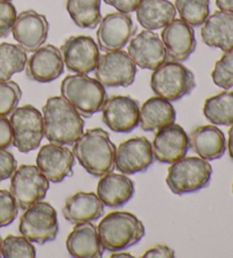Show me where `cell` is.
I'll list each match as a JSON object with an SVG mask.
<instances>
[{
  "label": "cell",
  "instance_id": "6da1fadb",
  "mask_svg": "<svg viewBox=\"0 0 233 258\" xmlns=\"http://www.w3.org/2000/svg\"><path fill=\"white\" fill-rule=\"evenodd\" d=\"M44 137L57 145H73L83 135L84 121L63 97L48 98L42 107Z\"/></svg>",
  "mask_w": 233,
  "mask_h": 258
},
{
  "label": "cell",
  "instance_id": "7a4b0ae2",
  "mask_svg": "<svg viewBox=\"0 0 233 258\" xmlns=\"http://www.w3.org/2000/svg\"><path fill=\"white\" fill-rule=\"evenodd\" d=\"M73 155L89 174L102 176L114 171L116 147L100 127L90 128L73 144Z\"/></svg>",
  "mask_w": 233,
  "mask_h": 258
},
{
  "label": "cell",
  "instance_id": "3957f363",
  "mask_svg": "<svg viewBox=\"0 0 233 258\" xmlns=\"http://www.w3.org/2000/svg\"><path fill=\"white\" fill-rule=\"evenodd\" d=\"M98 235L105 250L122 251L141 241L145 237V225L129 212L107 214L98 225Z\"/></svg>",
  "mask_w": 233,
  "mask_h": 258
},
{
  "label": "cell",
  "instance_id": "277c9868",
  "mask_svg": "<svg viewBox=\"0 0 233 258\" xmlns=\"http://www.w3.org/2000/svg\"><path fill=\"white\" fill-rule=\"evenodd\" d=\"M62 97L83 117L100 112L107 99L105 87L87 74L67 75L61 84Z\"/></svg>",
  "mask_w": 233,
  "mask_h": 258
},
{
  "label": "cell",
  "instance_id": "5b68a950",
  "mask_svg": "<svg viewBox=\"0 0 233 258\" xmlns=\"http://www.w3.org/2000/svg\"><path fill=\"white\" fill-rule=\"evenodd\" d=\"M150 88L156 96L168 101H177L194 91L196 78L192 71L181 61L169 60L154 70Z\"/></svg>",
  "mask_w": 233,
  "mask_h": 258
},
{
  "label": "cell",
  "instance_id": "8992f818",
  "mask_svg": "<svg viewBox=\"0 0 233 258\" xmlns=\"http://www.w3.org/2000/svg\"><path fill=\"white\" fill-rule=\"evenodd\" d=\"M212 165L200 157H183L171 164L166 183L174 195L194 194L208 186L212 179Z\"/></svg>",
  "mask_w": 233,
  "mask_h": 258
},
{
  "label": "cell",
  "instance_id": "52a82bcc",
  "mask_svg": "<svg viewBox=\"0 0 233 258\" xmlns=\"http://www.w3.org/2000/svg\"><path fill=\"white\" fill-rule=\"evenodd\" d=\"M19 229L31 242L44 244L53 241L60 231L57 212L49 203L34 204L21 216Z\"/></svg>",
  "mask_w": 233,
  "mask_h": 258
},
{
  "label": "cell",
  "instance_id": "ba28073f",
  "mask_svg": "<svg viewBox=\"0 0 233 258\" xmlns=\"http://www.w3.org/2000/svg\"><path fill=\"white\" fill-rule=\"evenodd\" d=\"M13 145L20 153H30L39 148L44 137L42 115L32 105L16 108L11 114Z\"/></svg>",
  "mask_w": 233,
  "mask_h": 258
},
{
  "label": "cell",
  "instance_id": "9c48e42d",
  "mask_svg": "<svg viewBox=\"0 0 233 258\" xmlns=\"http://www.w3.org/2000/svg\"><path fill=\"white\" fill-rule=\"evenodd\" d=\"M49 186V180L38 166L22 165L12 175L11 194L19 208L25 211L46 197Z\"/></svg>",
  "mask_w": 233,
  "mask_h": 258
},
{
  "label": "cell",
  "instance_id": "30bf717a",
  "mask_svg": "<svg viewBox=\"0 0 233 258\" xmlns=\"http://www.w3.org/2000/svg\"><path fill=\"white\" fill-rule=\"evenodd\" d=\"M137 75V65L123 50L101 55L95 70V77L106 88L130 87Z\"/></svg>",
  "mask_w": 233,
  "mask_h": 258
},
{
  "label": "cell",
  "instance_id": "8fae6325",
  "mask_svg": "<svg viewBox=\"0 0 233 258\" xmlns=\"http://www.w3.org/2000/svg\"><path fill=\"white\" fill-rule=\"evenodd\" d=\"M61 51L67 70L76 74L93 72L100 58L98 44L87 35H72L63 43Z\"/></svg>",
  "mask_w": 233,
  "mask_h": 258
},
{
  "label": "cell",
  "instance_id": "7c38bea8",
  "mask_svg": "<svg viewBox=\"0 0 233 258\" xmlns=\"http://www.w3.org/2000/svg\"><path fill=\"white\" fill-rule=\"evenodd\" d=\"M137 32L131 16L127 13H109L101 19L97 31L99 49L105 52L121 50Z\"/></svg>",
  "mask_w": 233,
  "mask_h": 258
},
{
  "label": "cell",
  "instance_id": "4fadbf2b",
  "mask_svg": "<svg viewBox=\"0 0 233 258\" xmlns=\"http://www.w3.org/2000/svg\"><path fill=\"white\" fill-rule=\"evenodd\" d=\"M102 122L116 133H130L139 125L140 106L129 96H113L102 106Z\"/></svg>",
  "mask_w": 233,
  "mask_h": 258
},
{
  "label": "cell",
  "instance_id": "5bb4252c",
  "mask_svg": "<svg viewBox=\"0 0 233 258\" xmlns=\"http://www.w3.org/2000/svg\"><path fill=\"white\" fill-rule=\"evenodd\" d=\"M154 153L149 140L145 137L131 138L116 149L115 167L122 174L131 175L146 172L154 163Z\"/></svg>",
  "mask_w": 233,
  "mask_h": 258
},
{
  "label": "cell",
  "instance_id": "9a60e30c",
  "mask_svg": "<svg viewBox=\"0 0 233 258\" xmlns=\"http://www.w3.org/2000/svg\"><path fill=\"white\" fill-rule=\"evenodd\" d=\"M13 37L26 52H34L46 42L49 32L47 17L32 10L17 15L12 29Z\"/></svg>",
  "mask_w": 233,
  "mask_h": 258
},
{
  "label": "cell",
  "instance_id": "2e32d148",
  "mask_svg": "<svg viewBox=\"0 0 233 258\" xmlns=\"http://www.w3.org/2000/svg\"><path fill=\"white\" fill-rule=\"evenodd\" d=\"M151 147L156 161L173 164L186 157L190 148V141L183 127L173 123L157 131Z\"/></svg>",
  "mask_w": 233,
  "mask_h": 258
},
{
  "label": "cell",
  "instance_id": "e0dca14e",
  "mask_svg": "<svg viewBox=\"0 0 233 258\" xmlns=\"http://www.w3.org/2000/svg\"><path fill=\"white\" fill-rule=\"evenodd\" d=\"M128 54L143 70L154 71L167 59L162 39L150 30L142 31L130 41Z\"/></svg>",
  "mask_w": 233,
  "mask_h": 258
},
{
  "label": "cell",
  "instance_id": "ac0fdd59",
  "mask_svg": "<svg viewBox=\"0 0 233 258\" xmlns=\"http://www.w3.org/2000/svg\"><path fill=\"white\" fill-rule=\"evenodd\" d=\"M75 157L71 149L57 144L44 145L37 156V166L52 183H60L72 175Z\"/></svg>",
  "mask_w": 233,
  "mask_h": 258
},
{
  "label": "cell",
  "instance_id": "d6986e66",
  "mask_svg": "<svg viewBox=\"0 0 233 258\" xmlns=\"http://www.w3.org/2000/svg\"><path fill=\"white\" fill-rule=\"evenodd\" d=\"M62 51L52 44L41 46L33 52L25 66L26 77L40 83H49L64 73Z\"/></svg>",
  "mask_w": 233,
  "mask_h": 258
},
{
  "label": "cell",
  "instance_id": "ffe728a7",
  "mask_svg": "<svg viewBox=\"0 0 233 258\" xmlns=\"http://www.w3.org/2000/svg\"><path fill=\"white\" fill-rule=\"evenodd\" d=\"M162 41L167 57L176 61L187 60L197 46L194 28L181 19H174L163 28Z\"/></svg>",
  "mask_w": 233,
  "mask_h": 258
},
{
  "label": "cell",
  "instance_id": "44dd1931",
  "mask_svg": "<svg viewBox=\"0 0 233 258\" xmlns=\"http://www.w3.org/2000/svg\"><path fill=\"white\" fill-rule=\"evenodd\" d=\"M66 248L70 255L75 258H100L105 250L97 228L91 222L74 224L66 239Z\"/></svg>",
  "mask_w": 233,
  "mask_h": 258
},
{
  "label": "cell",
  "instance_id": "7402d4cb",
  "mask_svg": "<svg viewBox=\"0 0 233 258\" xmlns=\"http://www.w3.org/2000/svg\"><path fill=\"white\" fill-rule=\"evenodd\" d=\"M134 182L125 174L107 173L102 175L97 185V196L105 206L120 208L133 198Z\"/></svg>",
  "mask_w": 233,
  "mask_h": 258
},
{
  "label": "cell",
  "instance_id": "603a6c76",
  "mask_svg": "<svg viewBox=\"0 0 233 258\" xmlns=\"http://www.w3.org/2000/svg\"><path fill=\"white\" fill-rule=\"evenodd\" d=\"M205 44L223 51L233 49V14L217 11L208 16L200 31Z\"/></svg>",
  "mask_w": 233,
  "mask_h": 258
},
{
  "label": "cell",
  "instance_id": "cb8c5ba5",
  "mask_svg": "<svg viewBox=\"0 0 233 258\" xmlns=\"http://www.w3.org/2000/svg\"><path fill=\"white\" fill-rule=\"evenodd\" d=\"M104 212L105 205L93 192H76L66 199L63 208V215L72 224L97 221Z\"/></svg>",
  "mask_w": 233,
  "mask_h": 258
},
{
  "label": "cell",
  "instance_id": "d4e9b609",
  "mask_svg": "<svg viewBox=\"0 0 233 258\" xmlns=\"http://www.w3.org/2000/svg\"><path fill=\"white\" fill-rule=\"evenodd\" d=\"M189 141L191 149L206 161H215L225 154V136L217 126L201 125L196 127L190 133Z\"/></svg>",
  "mask_w": 233,
  "mask_h": 258
},
{
  "label": "cell",
  "instance_id": "484cf974",
  "mask_svg": "<svg viewBox=\"0 0 233 258\" xmlns=\"http://www.w3.org/2000/svg\"><path fill=\"white\" fill-rule=\"evenodd\" d=\"M177 112L171 101L162 97H151L140 108L139 124L143 131L155 132L176 122Z\"/></svg>",
  "mask_w": 233,
  "mask_h": 258
},
{
  "label": "cell",
  "instance_id": "4316f807",
  "mask_svg": "<svg viewBox=\"0 0 233 258\" xmlns=\"http://www.w3.org/2000/svg\"><path fill=\"white\" fill-rule=\"evenodd\" d=\"M136 13L140 25L154 31L171 23L176 19L177 10L169 0H141Z\"/></svg>",
  "mask_w": 233,
  "mask_h": 258
},
{
  "label": "cell",
  "instance_id": "83f0119b",
  "mask_svg": "<svg viewBox=\"0 0 233 258\" xmlns=\"http://www.w3.org/2000/svg\"><path fill=\"white\" fill-rule=\"evenodd\" d=\"M203 112L214 125L230 126L233 124V91H224L205 100Z\"/></svg>",
  "mask_w": 233,
  "mask_h": 258
},
{
  "label": "cell",
  "instance_id": "f1b7e54d",
  "mask_svg": "<svg viewBox=\"0 0 233 258\" xmlns=\"http://www.w3.org/2000/svg\"><path fill=\"white\" fill-rule=\"evenodd\" d=\"M101 0H67L66 10L75 25L95 29L100 23Z\"/></svg>",
  "mask_w": 233,
  "mask_h": 258
},
{
  "label": "cell",
  "instance_id": "f546056e",
  "mask_svg": "<svg viewBox=\"0 0 233 258\" xmlns=\"http://www.w3.org/2000/svg\"><path fill=\"white\" fill-rule=\"evenodd\" d=\"M28 55L21 46L14 43H0V81L11 80L13 75L24 71Z\"/></svg>",
  "mask_w": 233,
  "mask_h": 258
},
{
  "label": "cell",
  "instance_id": "4dcf8cb0",
  "mask_svg": "<svg viewBox=\"0 0 233 258\" xmlns=\"http://www.w3.org/2000/svg\"><path fill=\"white\" fill-rule=\"evenodd\" d=\"M181 20L194 28L203 25L209 16V0H176Z\"/></svg>",
  "mask_w": 233,
  "mask_h": 258
},
{
  "label": "cell",
  "instance_id": "1f68e13d",
  "mask_svg": "<svg viewBox=\"0 0 233 258\" xmlns=\"http://www.w3.org/2000/svg\"><path fill=\"white\" fill-rule=\"evenodd\" d=\"M4 258H33L37 256L35 248L24 235L10 234L2 242Z\"/></svg>",
  "mask_w": 233,
  "mask_h": 258
},
{
  "label": "cell",
  "instance_id": "d6a6232c",
  "mask_svg": "<svg viewBox=\"0 0 233 258\" xmlns=\"http://www.w3.org/2000/svg\"><path fill=\"white\" fill-rule=\"evenodd\" d=\"M22 98V90L14 81H0V116H10L17 108Z\"/></svg>",
  "mask_w": 233,
  "mask_h": 258
},
{
  "label": "cell",
  "instance_id": "836d02e7",
  "mask_svg": "<svg viewBox=\"0 0 233 258\" xmlns=\"http://www.w3.org/2000/svg\"><path fill=\"white\" fill-rule=\"evenodd\" d=\"M212 79L221 89L227 90L233 88V49L224 51L223 56L215 63Z\"/></svg>",
  "mask_w": 233,
  "mask_h": 258
},
{
  "label": "cell",
  "instance_id": "e575fe53",
  "mask_svg": "<svg viewBox=\"0 0 233 258\" xmlns=\"http://www.w3.org/2000/svg\"><path fill=\"white\" fill-rule=\"evenodd\" d=\"M19 214V206L11 191L0 190V228L11 225Z\"/></svg>",
  "mask_w": 233,
  "mask_h": 258
},
{
  "label": "cell",
  "instance_id": "d590c367",
  "mask_svg": "<svg viewBox=\"0 0 233 258\" xmlns=\"http://www.w3.org/2000/svg\"><path fill=\"white\" fill-rule=\"evenodd\" d=\"M16 17V8L10 0H0V38L10 35Z\"/></svg>",
  "mask_w": 233,
  "mask_h": 258
},
{
  "label": "cell",
  "instance_id": "8d00e7d4",
  "mask_svg": "<svg viewBox=\"0 0 233 258\" xmlns=\"http://www.w3.org/2000/svg\"><path fill=\"white\" fill-rule=\"evenodd\" d=\"M17 168V162L13 154L6 149H0V182L12 177Z\"/></svg>",
  "mask_w": 233,
  "mask_h": 258
},
{
  "label": "cell",
  "instance_id": "74e56055",
  "mask_svg": "<svg viewBox=\"0 0 233 258\" xmlns=\"http://www.w3.org/2000/svg\"><path fill=\"white\" fill-rule=\"evenodd\" d=\"M13 145V130L11 121L0 116V149H7Z\"/></svg>",
  "mask_w": 233,
  "mask_h": 258
},
{
  "label": "cell",
  "instance_id": "f35d334b",
  "mask_svg": "<svg viewBox=\"0 0 233 258\" xmlns=\"http://www.w3.org/2000/svg\"><path fill=\"white\" fill-rule=\"evenodd\" d=\"M176 256V252L172 248L165 244H157V246L152 247L143 253L142 258H173Z\"/></svg>",
  "mask_w": 233,
  "mask_h": 258
},
{
  "label": "cell",
  "instance_id": "ab89813d",
  "mask_svg": "<svg viewBox=\"0 0 233 258\" xmlns=\"http://www.w3.org/2000/svg\"><path fill=\"white\" fill-rule=\"evenodd\" d=\"M107 5L113 6L121 13H132L137 10L141 0H104Z\"/></svg>",
  "mask_w": 233,
  "mask_h": 258
},
{
  "label": "cell",
  "instance_id": "60d3db41",
  "mask_svg": "<svg viewBox=\"0 0 233 258\" xmlns=\"http://www.w3.org/2000/svg\"><path fill=\"white\" fill-rule=\"evenodd\" d=\"M215 2H216V6L219 8V11L233 14V0H215Z\"/></svg>",
  "mask_w": 233,
  "mask_h": 258
},
{
  "label": "cell",
  "instance_id": "b9f144b4",
  "mask_svg": "<svg viewBox=\"0 0 233 258\" xmlns=\"http://www.w3.org/2000/svg\"><path fill=\"white\" fill-rule=\"evenodd\" d=\"M227 149H228V155H230V158L233 161V124H232V126L230 127V130H228Z\"/></svg>",
  "mask_w": 233,
  "mask_h": 258
},
{
  "label": "cell",
  "instance_id": "7bdbcfd3",
  "mask_svg": "<svg viewBox=\"0 0 233 258\" xmlns=\"http://www.w3.org/2000/svg\"><path fill=\"white\" fill-rule=\"evenodd\" d=\"M111 258H118V257H128V258H133L131 253L129 252H119V251H114V253H111Z\"/></svg>",
  "mask_w": 233,
  "mask_h": 258
},
{
  "label": "cell",
  "instance_id": "ee69618b",
  "mask_svg": "<svg viewBox=\"0 0 233 258\" xmlns=\"http://www.w3.org/2000/svg\"><path fill=\"white\" fill-rule=\"evenodd\" d=\"M2 242H3V240H2V237H0V257H3L2 256Z\"/></svg>",
  "mask_w": 233,
  "mask_h": 258
},
{
  "label": "cell",
  "instance_id": "f6af8a7d",
  "mask_svg": "<svg viewBox=\"0 0 233 258\" xmlns=\"http://www.w3.org/2000/svg\"><path fill=\"white\" fill-rule=\"evenodd\" d=\"M232 192H233V183H232Z\"/></svg>",
  "mask_w": 233,
  "mask_h": 258
},
{
  "label": "cell",
  "instance_id": "bcb514c9",
  "mask_svg": "<svg viewBox=\"0 0 233 258\" xmlns=\"http://www.w3.org/2000/svg\"><path fill=\"white\" fill-rule=\"evenodd\" d=\"M10 2H11V0H10Z\"/></svg>",
  "mask_w": 233,
  "mask_h": 258
}]
</instances>
